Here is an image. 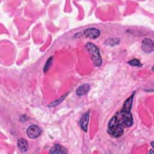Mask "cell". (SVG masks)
<instances>
[{"instance_id":"cell-1","label":"cell","mask_w":154,"mask_h":154,"mask_svg":"<svg viewBox=\"0 0 154 154\" xmlns=\"http://www.w3.org/2000/svg\"><path fill=\"white\" fill-rule=\"evenodd\" d=\"M125 128L126 127L121 119L119 111H117L109 121L107 132L111 136L118 138L123 134Z\"/></svg>"},{"instance_id":"cell-2","label":"cell","mask_w":154,"mask_h":154,"mask_svg":"<svg viewBox=\"0 0 154 154\" xmlns=\"http://www.w3.org/2000/svg\"><path fill=\"white\" fill-rule=\"evenodd\" d=\"M87 51L91 55L92 61L95 66L99 67L102 64V58L98 48L92 43L88 42L85 45Z\"/></svg>"},{"instance_id":"cell-3","label":"cell","mask_w":154,"mask_h":154,"mask_svg":"<svg viewBox=\"0 0 154 154\" xmlns=\"http://www.w3.org/2000/svg\"><path fill=\"white\" fill-rule=\"evenodd\" d=\"M26 133L29 138H36L41 135L42 130L36 125H32L27 128Z\"/></svg>"},{"instance_id":"cell-4","label":"cell","mask_w":154,"mask_h":154,"mask_svg":"<svg viewBox=\"0 0 154 154\" xmlns=\"http://www.w3.org/2000/svg\"><path fill=\"white\" fill-rule=\"evenodd\" d=\"M142 50L147 54L151 53L153 51V42L149 38H146L141 42Z\"/></svg>"},{"instance_id":"cell-5","label":"cell","mask_w":154,"mask_h":154,"mask_svg":"<svg viewBox=\"0 0 154 154\" xmlns=\"http://www.w3.org/2000/svg\"><path fill=\"white\" fill-rule=\"evenodd\" d=\"M84 34L88 38L91 39H96L99 37L100 31L95 28H88L84 30Z\"/></svg>"},{"instance_id":"cell-6","label":"cell","mask_w":154,"mask_h":154,"mask_svg":"<svg viewBox=\"0 0 154 154\" xmlns=\"http://www.w3.org/2000/svg\"><path fill=\"white\" fill-rule=\"evenodd\" d=\"M89 116L90 111H87L82 115L79 120L80 127L84 132L87 131V126L89 122Z\"/></svg>"},{"instance_id":"cell-7","label":"cell","mask_w":154,"mask_h":154,"mask_svg":"<svg viewBox=\"0 0 154 154\" xmlns=\"http://www.w3.org/2000/svg\"><path fill=\"white\" fill-rule=\"evenodd\" d=\"M67 152L66 149L59 144H55L53 146V147L51 148V149L49 151V153H52V154H58V153H66Z\"/></svg>"},{"instance_id":"cell-8","label":"cell","mask_w":154,"mask_h":154,"mask_svg":"<svg viewBox=\"0 0 154 154\" xmlns=\"http://www.w3.org/2000/svg\"><path fill=\"white\" fill-rule=\"evenodd\" d=\"M17 147L21 152H25L28 149V143L24 138H19L17 142Z\"/></svg>"},{"instance_id":"cell-9","label":"cell","mask_w":154,"mask_h":154,"mask_svg":"<svg viewBox=\"0 0 154 154\" xmlns=\"http://www.w3.org/2000/svg\"><path fill=\"white\" fill-rule=\"evenodd\" d=\"M90 89V85L88 84H82V85L79 86L77 88V90L76 91V93L78 96H81L87 94L89 91Z\"/></svg>"},{"instance_id":"cell-10","label":"cell","mask_w":154,"mask_h":154,"mask_svg":"<svg viewBox=\"0 0 154 154\" xmlns=\"http://www.w3.org/2000/svg\"><path fill=\"white\" fill-rule=\"evenodd\" d=\"M52 61H53V57H50L46 61L45 66H44V67H43V72H46L50 68V67L52 65Z\"/></svg>"},{"instance_id":"cell-11","label":"cell","mask_w":154,"mask_h":154,"mask_svg":"<svg viewBox=\"0 0 154 154\" xmlns=\"http://www.w3.org/2000/svg\"><path fill=\"white\" fill-rule=\"evenodd\" d=\"M66 95H67V94H65V95L62 96H61L60 98H59L58 99H57V100H55V101L51 102V103L48 105V107H54V106H56L57 105L60 104V103L64 99V98L66 97Z\"/></svg>"},{"instance_id":"cell-12","label":"cell","mask_w":154,"mask_h":154,"mask_svg":"<svg viewBox=\"0 0 154 154\" xmlns=\"http://www.w3.org/2000/svg\"><path fill=\"white\" fill-rule=\"evenodd\" d=\"M128 64L132 66H137V67H141L142 66V64L138 59L134 58L128 61Z\"/></svg>"},{"instance_id":"cell-13","label":"cell","mask_w":154,"mask_h":154,"mask_svg":"<svg viewBox=\"0 0 154 154\" xmlns=\"http://www.w3.org/2000/svg\"><path fill=\"white\" fill-rule=\"evenodd\" d=\"M108 41H110L109 42H106V45H112V44L113 45H116V44H117L119 42V39L118 38H111V39H109L108 40Z\"/></svg>"},{"instance_id":"cell-14","label":"cell","mask_w":154,"mask_h":154,"mask_svg":"<svg viewBox=\"0 0 154 154\" xmlns=\"http://www.w3.org/2000/svg\"><path fill=\"white\" fill-rule=\"evenodd\" d=\"M153 141H152V142H151V146H152V147L153 148Z\"/></svg>"}]
</instances>
